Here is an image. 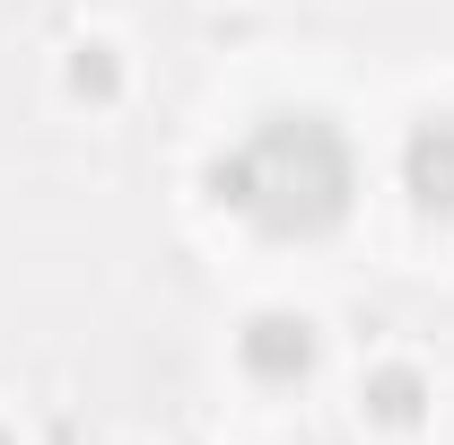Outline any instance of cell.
<instances>
[{"instance_id": "6da1fadb", "label": "cell", "mask_w": 454, "mask_h": 445, "mask_svg": "<svg viewBox=\"0 0 454 445\" xmlns=\"http://www.w3.org/2000/svg\"><path fill=\"white\" fill-rule=\"evenodd\" d=\"M236 201L254 210V219L271 227H324L340 210V183H349V167H288V122H271V131H254L245 140V158H236Z\"/></svg>"}]
</instances>
